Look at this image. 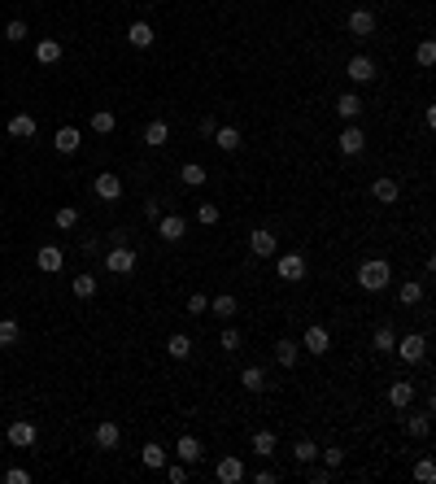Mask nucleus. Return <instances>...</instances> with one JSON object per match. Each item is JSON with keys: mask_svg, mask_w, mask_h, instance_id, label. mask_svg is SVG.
I'll list each match as a JSON object with an SVG mask.
<instances>
[{"mask_svg": "<svg viewBox=\"0 0 436 484\" xmlns=\"http://www.w3.org/2000/svg\"><path fill=\"white\" fill-rule=\"evenodd\" d=\"M388 279H393V266H388L384 257H371V262L358 266V288L362 292H384Z\"/></svg>", "mask_w": 436, "mask_h": 484, "instance_id": "1", "label": "nucleus"}, {"mask_svg": "<svg viewBox=\"0 0 436 484\" xmlns=\"http://www.w3.org/2000/svg\"><path fill=\"white\" fill-rule=\"evenodd\" d=\"M5 441H9V445H18V450H31V445L40 441V428H35L31 419H14V423L5 428Z\"/></svg>", "mask_w": 436, "mask_h": 484, "instance_id": "2", "label": "nucleus"}, {"mask_svg": "<svg viewBox=\"0 0 436 484\" xmlns=\"http://www.w3.org/2000/svg\"><path fill=\"white\" fill-rule=\"evenodd\" d=\"M393 353H397V358H406V362H423V358H428V336L410 332V336H402L393 345Z\"/></svg>", "mask_w": 436, "mask_h": 484, "instance_id": "3", "label": "nucleus"}, {"mask_svg": "<svg viewBox=\"0 0 436 484\" xmlns=\"http://www.w3.org/2000/svg\"><path fill=\"white\" fill-rule=\"evenodd\" d=\"M275 275L284 279V284H297V279H305V253H279Z\"/></svg>", "mask_w": 436, "mask_h": 484, "instance_id": "4", "label": "nucleus"}, {"mask_svg": "<svg viewBox=\"0 0 436 484\" xmlns=\"http://www.w3.org/2000/svg\"><path fill=\"white\" fill-rule=\"evenodd\" d=\"M105 270H110V275H131V270H136V249H127V244L110 249V257H105Z\"/></svg>", "mask_w": 436, "mask_h": 484, "instance_id": "5", "label": "nucleus"}, {"mask_svg": "<svg viewBox=\"0 0 436 484\" xmlns=\"http://www.w3.org/2000/svg\"><path fill=\"white\" fill-rule=\"evenodd\" d=\"M301 349H305V353H314V358H323V353L332 349V332H327V327H319V323H314V327H305Z\"/></svg>", "mask_w": 436, "mask_h": 484, "instance_id": "6", "label": "nucleus"}, {"mask_svg": "<svg viewBox=\"0 0 436 484\" xmlns=\"http://www.w3.org/2000/svg\"><path fill=\"white\" fill-rule=\"evenodd\" d=\"M345 27H349L353 40H371V35H375V14H371V9H353Z\"/></svg>", "mask_w": 436, "mask_h": 484, "instance_id": "7", "label": "nucleus"}, {"mask_svg": "<svg viewBox=\"0 0 436 484\" xmlns=\"http://www.w3.org/2000/svg\"><path fill=\"white\" fill-rule=\"evenodd\" d=\"M214 476L222 484H240L244 480V463H240V454H222L218 458V467H214Z\"/></svg>", "mask_w": 436, "mask_h": 484, "instance_id": "8", "label": "nucleus"}, {"mask_svg": "<svg viewBox=\"0 0 436 484\" xmlns=\"http://www.w3.org/2000/svg\"><path fill=\"white\" fill-rule=\"evenodd\" d=\"M183 231H188V218H183V214H162V218H157V235H162L166 244L183 240Z\"/></svg>", "mask_w": 436, "mask_h": 484, "instance_id": "9", "label": "nucleus"}, {"mask_svg": "<svg viewBox=\"0 0 436 484\" xmlns=\"http://www.w3.org/2000/svg\"><path fill=\"white\" fill-rule=\"evenodd\" d=\"M336 144H340V153H345V157H358V153L367 149V136H362V127H353V123H349L345 131H340Z\"/></svg>", "mask_w": 436, "mask_h": 484, "instance_id": "10", "label": "nucleus"}, {"mask_svg": "<svg viewBox=\"0 0 436 484\" xmlns=\"http://www.w3.org/2000/svg\"><path fill=\"white\" fill-rule=\"evenodd\" d=\"M35 266H40V270H44V275H57V270H62V266H66V253H62V249H57V244H44V249H40V253H35Z\"/></svg>", "mask_w": 436, "mask_h": 484, "instance_id": "11", "label": "nucleus"}, {"mask_svg": "<svg viewBox=\"0 0 436 484\" xmlns=\"http://www.w3.org/2000/svg\"><path fill=\"white\" fill-rule=\"evenodd\" d=\"M92 441H97V450H114V445L123 441V428H118L114 419H101L97 432H92Z\"/></svg>", "mask_w": 436, "mask_h": 484, "instance_id": "12", "label": "nucleus"}, {"mask_svg": "<svg viewBox=\"0 0 436 484\" xmlns=\"http://www.w3.org/2000/svg\"><path fill=\"white\" fill-rule=\"evenodd\" d=\"M275 249H279V244H275V231L257 227V231L249 235V253H253V257H275Z\"/></svg>", "mask_w": 436, "mask_h": 484, "instance_id": "13", "label": "nucleus"}, {"mask_svg": "<svg viewBox=\"0 0 436 484\" xmlns=\"http://www.w3.org/2000/svg\"><path fill=\"white\" fill-rule=\"evenodd\" d=\"M345 75L353 79V84H371V79H375V62H371V57H349V66H345Z\"/></svg>", "mask_w": 436, "mask_h": 484, "instance_id": "14", "label": "nucleus"}, {"mask_svg": "<svg viewBox=\"0 0 436 484\" xmlns=\"http://www.w3.org/2000/svg\"><path fill=\"white\" fill-rule=\"evenodd\" d=\"M92 192L101 201H118L123 196V179H118V175H97V179H92Z\"/></svg>", "mask_w": 436, "mask_h": 484, "instance_id": "15", "label": "nucleus"}, {"mask_svg": "<svg viewBox=\"0 0 436 484\" xmlns=\"http://www.w3.org/2000/svg\"><path fill=\"white\" fill-rule=\"evenodd\" d=\"M371 196L380 201V205H393V201L402 196V188H397V179H388V175H380V179L371 183Z\"/></svg>", "mask_w": 436, "mask_h": 484, "instance_id": "16", "label": "nucleus"}, {"mask_svg": "<svg viewBox=\"0 0 436 484\" xmlns=\"http://www.w3.org/2000/svg\"><path fill=\"white\" fill-rule=\"evenodd\" d=\"M175 454H179V463H188V467H192V463H201V441L183 432L179 441H175Z\"/></svg>", "mask_w": 436, "mask_h": 484, "instance_id": "17", "label": "nucleus"}, {"mask_svg": "<svg viewBox=\"0 0 436 484\" xmlns=\"http://www.w3.org/2000/svg\"><path fill=\"white\" fill-rule=\"evenodd\" d=\"M79 144H84L79 127H57V136H53V149H57V153H75Z\"/></svg>", "mask_w": 436, "mask_h": 484, "instance_id": "18", "label": "nucleus"}, {"mask_svg": "<svg viewBox=\"0 0 436 484\" xmlns=\"http://www.w3.org/2000/svg\"><path fill=\"white\" fill-rule=\"evenodd\" d=\"M170 140V127H166V118H153V123L144 127V144L149 149H162Z\"/></svg>", "mask_w": 436, "mask_h": 484, "instance_id": "19", "label": "nucleus"}, {"mask_svg": "<svg viewBox=\"0 0 436 484\" xmlns=\"http://www.w3.org/2000/svg\"><path fill=\"white\" fill-rule=\"evenodd\" d=\"M388 401H393L397 410H406L410 401H415V384H410V380H397V384H388Z\"/></svg>", "mask_w": 436, "mask_h": 484, "instance_id": "20", "label": "nucleus"}, {"mask_svg": "<svg viewBox=\"0 0 436 484\" xmlns=\"http://www.w3.org/2000/svg\"><path fill=\"white\" fill-rule=\"evenodd\" d=\"M240 388L244 393H266V371L262 367H244L240 371Z\"/></svg>", "mask_w": 436, "mask_h": 484, "instance_id": "21", "label": "nucleus"}, {"mask_svg": "<svg viewBox=\"0 0 436 484\" xmlns=\"http://www.w3.org/2000/svg\"><path fill=\"white\" fill-rule=\"evenodd\" d=\"M35 62H40V66L62 62V40H40V44H35Z\"/></svg>", "mask_w": 436, "mask_h": 484, "instance_id": "22", "label": "nucleus"}, {"mask_svg": "<svg viewBox=\"0 0 436 484\" xmlns=\"http://www.w3.org/2000/svg\"><path fill=\"white\" fill-rule=\"evenodd\" d=\"M297 358H301L297 340H275V362H279V367H297Z\"/></svg>", "mask_w": 436, "mask_h": 484, "instance_id": "23", "label": "nucleus"}, {"mask_svg": "<svg viewBox=\"0 0 436 484\" xmlns=\"http://www.w3.org/2000/svg\"><path fill=\"white\" fill-rule=\"evenodd\" d=\"M166 458H170V454L162 450L157 441H149L144 450H140V463H144V467H153V471H162V467H166Z\"/></svg>", "mask_w": 436, "mask_h": 484, "instance_id": "24", "label": "nucleus"}, {"mask_svg": "<svg viewBox=\"0 0 436 484\" xmlns=\"http://www.w3.org/2000/svg\"><path fill=\"white\" fill-rule=\"evenodd\" d=\"M9 136H14V140H31L35 136V118L31 114H14V118H9Z\"/></svg>", "mask_w": 436, "mask_h": 484, "instance_id": "25", "label": "nucleus"}, {"mask_svg": "<svg viewBox=\"0 0 436 484\" xmlns=\"http://www.w3.org/2000/svg\"><path fill=\"white\" fill-rule=\"evenodd\" d=\"M127 40H131V49H149V44H153V27H149V22H131V27H127Z\"/></svg>", "mask_w": 436, "mask_h": 484, "instance_id": "26", "label": "nucleus"}, {"mask_svg": "<svg viewBox=\"0 0 436 484\" xmlns=\"http://www.w3.org/2000/svg\"><path fill=\"white\" fill-rule=\"evenodd\" d=\"M179 179H183L188 188H201V183L209 179V170L201 166V162H183V170H179Z\"/></svg>", "mask_w": 436, "mask_h": 484, "instance_id": "27", "label": "nucleus"}, {"mask_svg": "<svg viewBox=\"0 0 436 484\" xmlns=\"http://www.w3.org/2000/svg\"><path fill=\"white\" fill-rule=\"evenodd\" d=\"M336 114H340V118H358V114H362V97H358V92H340Z\"/></svg>", "mask_w": 436, "mask_h": 484, "instance_id": "28", "label": "nucleus"}, {"mask_svg": "<svg viewBox=\"0 0 436 484\" xmlns=\"http://www.w3.org/2000/svg\"><path fill=\"white\" fill-rule=\"evenodd\" d=\"M166 353H170V358H175V362H183V358H192V340H188L183 332H175V336L166 340Z\"/></svg>", "mask_w": 436, "mask_h": 484, "instance_id": "29", "label": "nucleus"}, {"mask_svg": "<svg viewBox=\"0 0 436 484\" xmlns=\"http://www.w3.org/2000/svg\"><path fill=\"white\" fill-rule=\"evenodd\" d=\"M214 144H218L222 153H235L244 140H240V131H235V127H218V131H214Z\"/></svg>", "mask_w": 436, "mask_h": 484, "instance_id": "30", "label": "nucleus"}, {"mask_svg": "<svg viewBox=\"0 0 436 484\" xmlns=\"http://www.w3.org/2000/svg\"><path fill=\"white\" fill-rule=\"evenodd\" d=\"M18 336H22V327L14 323V318H0V349H14Z\"/></svg>", "mask_w": 436, "mask_h": 484, "instance_id": "31", "label": "nucleus"}, {"mask_svg": "<svg viewBox=\"0 0 436 484\" xmlns=\"http://www.w3.org/2000/svg\"><path fill=\"white\" fill-rule=\"evenodd\" d=\"M292 458H297L301 467H305V463H314V458H319V445H314L310 436H305V441H297V445H292Z\"/></svg>", "mask_w": 436, "mask_h": 484, "instance_id": "32", "label": "nucleus"}, {"mask_svg": "<svg viewBox=\"0 0 436 484\" xmlns=\"http://www.w3.org/2000/svg\"><path fill=\"white\" fill-rule=\"evenodd\" d=\"M397 297H402V305H419L423 301V284L419 279H406V284L397 288Z\"/></svg>", "mask_w": 436, "mask_h": 484, "instance_id": "33", "label": "nucleus"}, {"mask_svg": "<svg viewBox=\"0 0 436 484\" xmlns=\"http://www.w3.org/2000/svg\"><path fill=\"white\" fill-rule=\"evenodd\" d=\"M70 288H75V297H97V275H88V270H84V275H75V284H70Z\"/></svg>", "mask_w": 436, "mask_h": 484, "instance_id": "34", "label": "nucleus"}, {"mask_svg": "<svg viewBox=\"0 0 436 484\" xmlns=\"http://www.w3.org/2000/svg\"><path fill=\"white\" fill-rule=\"evenodd\" d=\"M114 127H118V118H114L110 110H97V114H92V131H97V136H110Z\"/></svg>", "mask_w": 436, "mask_h": 484, "instance_id": "35", "label": "nucleus"}, {"mask_svg": "<svg viewBox=\"0 0 436 484\" xmlns=\"http://www.w3.org/2000/svg\"><path fill=\"white\" fill-rule=\"evenodd\" d=\"M375 353H393V345H397V336H393V327H375Z\"/></svg>", "mask_w": 436, "mask_h": 484, "instance_id": "36", "label": "nucleus"}, {"mask_svg": "<svg viewBox=\"0 0 436 484\" xmlns=\"http://www.w3.org/2000/svg\"><path fill=\"white\" fill-rule=\"evenodd\" d=\"M253 454H262V458L275 454V432H253Z\"/></svg>", "mask_w": 436, "mask_h": 484, "instance_id": "37", "label": "nucleus"}, {"mask_svg": "<svg viewBox=\"0 0 436 484\" xmlns=\"http://www.w3.org/2000/svg\"><path fill=\"white\" fill-rule=\"evenodd\" d=\"M209 310H214L218 318H231V314H235V297H231V292H222V297L209 301Z\"/></svg>", "mask_w": 436, "mask_h": 484, "instance_id": "38", "label": "nucleus"}, {"mask_svg": "<svg viewBox=\"0 0 436 484\" xmlns=\"http://www.w3.org/2000/svg\"><path fill=\"white\" fill-rule=\"evenodd\" d=\"M402 428H406V436H428V415H406Z\"/></svg>", "mask_w": 436, "mask_h": 484, "instance_id": "39", "label": "nucleus"}, {"mask_svg": "<svg viewBox=\"0 0 436 484\" xmlns=\"http://www.w3.org/2000/svg\"><path fill=\"white\" fill-rule=\"evenodd\" d=\"M415 480L419 484H432L436 480V463H432V458H419V463H415Z\"/></svg>", "mask_w": 436, "mask_h": 484, "instance_id": "40", "label": "nucleus"}, {"mask_svg": "<svg viewBox=\"0 0 436 484\" xmlns=\"http://www.w3.org/2000/svg\"><path fill=\"white\" fill-rule=\"evenodd\" d=\"M53 222H57V227H62V231H70V227H79V209H57V214H53Z\"/></svg>", "mask_w": 436, "mask_h": 484, "instance_id": "41", "label": "nucleus"}, {"mask_svg": "<svg viewBox=\"0 0 436 484\" xmlns=\"http://www.w3.org/2000/svg\"><path fill=\"white\" fill-rule=\"evenodd\" d=\"M5 40H9V44H22V40H27V22H22V18H14V22L5 27Z\"/></svg>", "mask_w": 436, "mask_h": 484, "instance_id": "42", "label": "nucleus"}, {"mask_svg": "<svg viewBox=\"0 0 436 484\" xmlns=\"http://www.w3.org/2000/svg\"><path fill=\"white\" fill-rule=\"evenodd\" d=\"M319 454H323L327 471H340V463H345V450H340V445H336V450H319Z\"/></svg>", "mask_w": 436, "mask_h": 484, "instance_id": "43", "label": "nucleus"}, {"mask_svg": "<svg viewBox=\"0 0 436 484\" xmlns=\"http://www.w3.org/2000/svg\"><path fill=\"white\" fill-rule=\"evenodd\" d=\"M188 314H209V297H205V292H192V297H188Z\"/></svg>", "mask_w": 436, "mask_h": 484, "instance_id": "44", "label": "nucleus"}, {"mask_svg": "<svg viewBox=\"0 0 436 484\" xmlns=\"http://www.w3.org/2000/svg\"><path fill=\"white\" fill-rule=\"evenodd\" d=\"M196 218H201V222H205V227H214V222L222 218V209H218V205H209V201H205V205H201V209H196Z\"/></svg>", "mask_w": 436, "mask_h": 484, "instance_id": "45", "label": "nucleus"}, {"mask_svg": "<svg viewBox=\"0 0 436 484\" xmlns=\"http://www.w3.org/2000/svg\"><path fill=\"white\" fill-rule=\"evenodd\" d=\"M166 480L170 484H183L188 480V463H166Z\"/></svg>", "mask_w": 436, "mask_h": 484, "instance_id": "46", "label": "nucleus"}, {"mask_svg": "<svg viewBox=\"0 0 436 484\" xmlns=\"http://www.w3.org/2000/svg\"><path fill=\"white\" fill-rule=\"evenodd\" d=\"M415 57H419V66H432V62H436V44H432V40H423Z\"/></svg>", "mask_w": 436, "mask_h": 484, "instance_id": "47", "label": "nucleus"}, {"mask_svg": "<svg viewBox=\"0 0 436 484\" xmlns=\"http://www.w3.org/2000/svg\"><path fill=\"white\" fill-rule=\"evenodd\" d=\"M5 484H31V471L27 467H9L5 471Z\"/></svg>", "mask_w": 436, "mask_h": 484, "instance_id": "48", "label": "nucleus"}, {"mask_svg": "<svg viewBox=\"0 0 436 484\" xmlns=\"http://www.w3.org/2000/svg\"><path fill=\"white\" fill-rule=\"evenodd\" d=\"M222 349H240V332H235V327H227V332H222Z\"/></svg>", "mask_w": 436, "mask_h": 484, "instance_id": "49", "label": "nucleus"}, {"mask_svg": "<svg viewBox=\"0 0 436 484\" xmlns=\"http://www.w3.org/2000/svg\"><path fill=\"white\" fill-rule=\"evenodd\" d=\"M305 467H310V463H305ZM327 476H332V471H327V467H310V480H314V484H323Z\"/></svg>", "mask_w": 436, "mask_h": 484, "instance_id": "50", "label": "nucleus"}, {"mask_svg": "<svg viewBox=\"0 0 436 484\" xmlns=\"http://www.w3.org/2000/svg\"><path fill=\"white\" fill-rule=\"evenodd\" d=\"M214 131H218V123H214V118L205 114V118H201V136H214Z\"/></svg>", "mask_w": 436, "mask_h": 484, "instance_id": "51", "label": "nucleus"}, {"mask_svg": "<svg viewBox=\"0 0 436 484\" xmlns=\"http://www.w3.org/2000/svg\"><path fill=\"white\" fill-rule=\"evenodd\" d=\"M0 441H5V428H0Z\"/></svg>", "mask_w": 436, "mask_h": 484, "instance_id": "52", "label": "nucleus"}]
</instances>
